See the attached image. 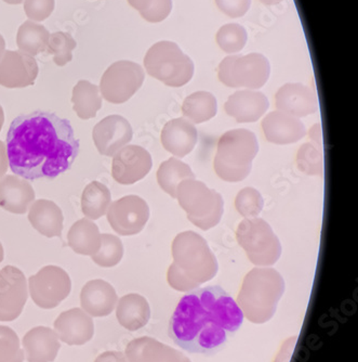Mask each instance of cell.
I'll return each instance as SVG.
<instances>
[{
	"mask_svg": "<svg viewBox=\"0 0 358 362\" xmlns=\"http://www.w3.org/2000/svg\"><path fill=\"white\" fill-rule=\"evenodd\" d=\"M6 52V42L3 36L0 34V59L3 58L4 54Z\"/></svg>",
	"mask_w": 358,
	"mask_h": 362,
	"instance_id": "7dc6e473",
	"label": "cell"
},
{
	"mask_svg": "<svg viewBox=\"0 0 358 362\" xmlns=\"http://www.w3.org/2000/svg\"><path fill=\"white\" fill-rule=\"evenodd\" d=\"M217 8L232 19H237L249 11L251 0H215Z\"/></svg>",
	"mask_w": 358,
	"mask_h": 362,
	"instance_id": "b9f144b4",
	"label": "cell"
},
{
	"mask_svg": "<svg viewBox=\"0 0 358 362\" xmlns=\"http://www.w3.org/2000/svg\"><path fill=\"white\" fill-rule=\"evenodd\" d=\"M236 238L253 265L273 266L282 255L280 239L262 218L244 219L238 226Z\"/></svg>",
	"mask_w": 358,
	"mask_h": 362,
	"instance_id": "ba28073f",
	"label": "cell"
},
{
	"mask_svg": "<svg viewBox=\"0 0 358 362\" xmlns=\"http://www.w3.org/2000/svg\"><path fill=\"white\" fill-rule=\"evenodd\" d=\"M153 168L152 156L139 146H124L113 156L112 176L121 185H133Z\"/></svg>",
	"mask_w": 358,
	"mask_h": 362,
	"instance_id": "5bb4252c",
	"label": "cell"
},
{
	"mask_svg": "<svg viewBox=\"0 0 358 362\" xmlns=\"http://www.w3.org/2000/svg\"><path fill=\"white\" fill-rule=\"evenodd\" d=\"M259 1L264 4V5H278V4L282 3L284 0H259Z\"/></svg>",
	"mask_w": 358,
	"mask_h": 362,
	"instance_id": "c3c4849f",
	"label": "cell"
},
{
	"mask_svg": "<svg viewBox=\"0 0 358 362\" xmlns=\"http://www.w3.org/2000/svg\"><path fill=\"white\" fill-rule=\"evenodd\" d=\"M215 40L225 54H236L241 52L247 44V30L241 24H225L217 30Z\"/></svg>",
	"mask_w": 358,
	"mask_h": 362,
	"instance_id": "836d02e7",
	"label": "cell"
},
{
	"mask_svg": "<svg viewBox=\"0 0 358 362\" xmlns=\"http://www.w3.org/2000/svg\"><path fill=\"white\" fill-rule=\"evenodd\" d=\"M126 357L129 362H192L181 351L148 337L130 341Z\"/></svg>",
	"mask_w": 358,
	"mask_h": 362,
	"instance_id": "7402d4cb",
	"label": "cell"
},
{
	"mask_svg": "<svg viewBox=\"0 0 358 362\" xmlns=\"http://www.w3.org/2000/svg\"><path fill=\"white\" fill-rule=\"evenodd\" d=\"M23 346L28 362H54L61 344L56 331L36 327L23 337Z\"/></svg>",
	"mask_w": 358,
	"mask_h": 362,
	"instance_id": "d4e9b609",
	"label": "cell"
},
{
	"mask_svg": "<svg viewBox=\"0 0 358 362\" xmlns=\"http://www.w3.org/2000/svg\"><path fill=\"white\" fill-rule=\"evenodd\" d=\"M111 202L109 189L99 181H93L81 195V211L87 218L97 221L105 216Z\"/></svg>",
	"mask_w": 358,
	"mask_h": 362,
	"instance_id": "4dcf8cb0",
	"label": "cell"
},
{
	"mask_svg": "<svg viewBox=\"0 0 358 362\" xmlns=\"http://www.w3.org/2000/svg\"><path fill=\"white\" fill-rule=\"evenodd\" d=\"M127 1L132 8L138 10L140 14H143L153 3V0H127Z\"/></svg>",
	"mask_w": 358,
	"mask_h": 362,
	"instance_id": "f6af8a7d",
	"label": "cell"
},
{
	"mask_svg": "<svg viewBox=\"0 0 358 362\" xmlns=\"http://www.w3.org/2000/svg\"><path fill=\"white\" fill-rule=\"evenodd\" d=\"M4 123H5V113H4L3 107L0 105V132H1Z\"/></svg>",
	"mask_w": 358,
	"mask_h": 362,
	"instance_id": "681fc988",
	"label": "cell"
},
{
	"mask_svg": "<svg viewBox=\"0 0 358 362\" xmlns=\"http://www.w3.org/2000/svg\"><path fill=\"white\" fill-rule=\"evenodd\" d=\"M299 170L310 176H321L323 173V146L308 142L301 146L297 154Z\"/></svg>",
	"mask_w": 358,
	"mask_h": 362,
	"instance_id": "d590c367",
	"label": "cell"
},
{
	"mask_svg": "<svg viewBox=\"0 0 358 362\" xmlns=\"http://www.w3.org/2000/svg\"><path fill=\"white\" fill-rule=\"evenodd\" d=\"M28 282L19 268L6 266L0 270V321L19 318L28 300Z\"/></svg>",
	"mask_w": 358,
	"mask_h": 362,
	"instance_id": "4fadbf2b",
	"label": "cell"
},
{
	"mask_svg": "<svg viewBox=\"0 0 358 362\" xmlns=\"http://www.w3.org/2000/svg\"><path fill=\"white\" fill-rule=\"evenodd\" d=\"M9 168L8 160L7 146L3 141H0V178H3Z\"/></svg>",
	"mask_w": 358,
	"mask_h": 362,
	"instance_id": "ee69618b",
	"label": "cell"
},
{
	"mask_svg": "<svg viewBox=\"0 0 358 362\" xmlns=\"http://www.w3.org/2000/svg\"><path fill=\"white\" fill-rule=\"evenodd\" d=\"M67 242L75 253L85 256L95 255L101 247L99 227L90 219H80L71 227Z\"/></svg>",
	"mask_w": 358,
	"mask_h": 362,
	"instance_id": "83f0119b",
	"label": "cell"
},
{
	"mask_svg": "<svg viewBox=\"0 0 358 362\" xmlns=\"http://www.w3.org/2000/svg\"><path fill=\"white\" fill-rule=\"evenodd\" d=\"M144 79L141 65L131 61H117L102 76L100 91L109 103L121 105L141 88Z\"/></svg>",
	"mask_w": 358,
	"mask_h": 362,
	"instance_id": "30bf717a",
	"label": "cell"
},
{
	"mask_svg": "<svg viewBox=\"0 0 358 362\" xmlns=\"http://www.w3.org/2000/svg\"><path fill=\"white\" fill-rule=\"evenodd\" d=\"M285 292L282 274L273 268H254L244 278L237 305L250 322H268L275 315Z\"/></svg>",
	"mask_w": 358,
	"mask_h": 362,
	"instance_id": "277c9868",
	"label": "cell"
},
{
	"mask_svg": "<svg viewBox=\"0 0 358 362\" xmlns=\"http://www.w3.org/2000/svg\"><path fill=\"white\" fill-rule=\"evenodd\" d=\"M49 37L50 33L44 25H40L28 20L24 22L18 30L16 45L19 47L20 52L35 57L46 52Z\"/></svg>",
	"mask_w": 358,
	"mask_h": 362,
	"instance_id": "d6a6232c",
	"label": "cell"
},
{
	"mask_svg": "<svg viewBox=\"0 0 358 362\" xmlns=\"http://www.w3.org/2000/svg\"><path fill=\"white\" fill-rule=\"evenodd\" d=\"M243 322V313L229 293L220 286H206L181 298L169 322V335L189 353L215 355Z\"/></svg>",
	"mask_w": 358,
	"mask_h": 362,
	"instance_id": "7a4b0ae2",
	"label": "cell"
},
{
	"mask_svg": "<svg viewBox=\"0 0 358 362\" xmlns=\"http://www.w3.org/2000/svg\"><path fill=\"white\" fill-rule=\"evenodd\" d=\"M198 140L195 124L185 117L172 119L162 128V144L176 158H184L194 150Z\"/></svg>",
	"mask_w": 358,
	"mask_h": 362,
	"instance_id": "44dd1931",
	"label": "cell"
},
{
	"mask_svg": "<svg viewBox=\"0 0 358 362\" xmlns=\"http://www.w3.org/2000/svg\"><path fill=\"white\" fill-rule=\"evenodd\" d=\"M54 329L59 339L72 346L86 344L95 334L93 319L80 308L62 313L54 321Z\"/></svg>",
	"mask_w": 358,
	"mask_h": 362,
	"instance_id": "ac0fdd59",
	"label": "cell"
},
{
	"mask_svg": "<svg viewBox=\"0 0 358 362\" xmlns=\"http://www.w3.org/2000/svg\"><path fill=\"white\" fill-rule=\"evenodd\" d=\"M174 262L169 267V286L180 292H191L217 276L219 264L206 240L194 231H185L172 242Z\"/></svg>",
	"mask_w": 358,
	"mask_h": 362,
	"instance_id": "3957f363",
	"label": "cell"
},
{
	"mask_svg": "<svg viewBox=\"0 0 358 362\" xmlns=\"http://www.w3.org/2000/svg\"><path fill=\"white\" fill-rule=\"evenodd\" d=\"M131 125L121 115H109L93 128V138L97 151L105 156H114L131 141Z\"/></svg>",
	"mask_w": 358,
	"mask_h": 362,
	"instance_id": "2e32d148",
	"label": "cell"
},
{
	"mask_svg": "<svg viewBox=\"0 0 358 362\" xmlns=\"http://www.w3.org/2000/svg\"><path fill=\"white\" fill-rule=\"evenodd\" d=\"M217 111V99L208 91H196L185 99L182 105V113L185 119L193 124H201L210 121Z\"/></svg>",
	"mask_w": 358,
	"mask_h": 362,
	"instance_id": "f546056e",
	"label": "cell"
},
{
	"mask_svg": "<svg viewBox=\"0 0 358 362\" xmlns=\"http://www.w3.org/2000/svg\"><path fill=\"white\" fill-rule=\"evenodd\" d=\"M310 137L313 140V142L318 144V146H323V138H321V124H316L313 126L310 130Z\"/></svg>",
	"mask_w": 358,
	"mask_h": 362,
	"instance_id": "bcb514c9",
	"label": "cell"
},
{
	"mask_svg": "<svg viewBox=\"0 0 358 362\" xmlns=\"http://www.w3.org/2000/svg\"><path fill=\"white\" fill-rule=\"evenodd\" d=\"M172 10V0H153L152 5L141 16L150 23H160L170 16Z\"/></svg>",
	"mask_w": 358,
	"mask_h": 362,
	"instance_id": "60d3db41",
	"label": "cell"
},
{
	"mask_svg": "<svg viewBox=\"0 0 358 362\" xmlns=\"http://www.w3.org/2000/svg\"><path fill=\"white\" fill-rule=\"evenodd\" d=\"M176 199L187 214L189 221L199 229H211L222 218L225 209L222 197L213 189H209L203 181L196 179L182 181L177 189Z\"/></svg>",
	"mask_w": 358,
	"mask_h": 362,
	"instance_id": "52a82bcc",
	"label": "cell"
},
{
	"mask_svg": "<svg viewBox=\"0 0 358 362\" xmlns=\"http://www.w3.org/2000/svg\"><path fill=\"white\" fill-rule=\"evenodd\" d=\"M263 197L257 189L247 187L236 195V209L245 218H253L258 216L263 209Z\"/></svg>",
	"mask_w": 358,
	"mask_h": 362,
	"instance_id": "74e56055",
	"label": "cell"
},
{
	"mask_svg": "<svg viewBox=\"0 0 358 362\" xmlns=\"http://www.w3.org/2000/svg\"><path fill=\"white\" fill-rule=\"evenodd\" d=\"M144 68L148 75L166 86H184L194 76L195 65L190 57L183 54L174 42L162 40L153 45L144 58Z\"/></svg>",
	"mask_w": 358,
	"mask_h": 362,
	"instance_id": "8992f818",
	"label": "cell"
},
{
	"mask_svg": "<svg viewBox=\"0 0 358 362\" xmlns=\"http://www.w3.org/2000/svg\"><path fill=\"white\" fill-rule=\"evenodd\" d=\"M40 69L34 57L7 50L0 59V85L6 88H25L37 78Z\"/></svg>",
	"mask_w": 358,
	"mask_h": 362,
	"instance_id": "9a60e30c",
	"label": "cell"
},
{
	"mask_svg": "<svg viewBox=\"0 0 358 362\" xmlns=\"http://www.w3.org/2000/svg\"><path fill=\"white\" fill-rule=\"evenodd\" d=\"M124 256L123 242L116 235L103 233L101 235V247L91 256L93 262L100 267L111 268L118 265Z\"/></svg>",
	"mask_w": 358,
	"mask_h": 362,
	"instance_id": "e575fe53",
	"label": "cell"
},
{
	"mask_svg": "<svg viewBox=\"0 0 358 362\" xmlns=\"http://www.w3.org/2000/svg\"><path fill=\"white\" fill-rule=\"evenodd\" d=\"M275 103L278 111L298 119L312 115L318 109L314 91L300 83H289L280 87L276 93Z\"/></svg>",
	"mask_w": 358,
	"mask_h": 362,
	"instance_id": "e0dca14e",
	"label": "cell"
},
{
	"mask_svg": "<svg viewBox=\"0 0 358 362\" xmlns=\"http://www.w3.org/2000/svg\"><path fill=\"white\" fill-rule=\"evenodd\" d=\"M262 129L266 140L275 144H294L306 135L304 124L300 119L278 110L264 117Z\"/></svg>",
	"mask_w": 358,
	"mask_h": 362,
	"instance_id": "ffe728a7",
	"label": "cell"
},
{
	"mask_svg": "<svg viewBox=\"0 0 358 362\" xmlns=\"http://www.w3.org/2000/svg\"><path fill=\"white\" fill-rule=\"evenodd\" d=\"M35 201L32 185L18 176L0 178V207L12 214H25Z\"/></svg>",
	"mask_w": 358,
	"mask_h": 362,
	"instance_id": "cb8c5ba5",
	"label": "cell"
},
{
	"mask_svg": "<svg viewBox=\"0 0 358 362\" xmlns=\"http://www.w3.org/2000/svg\"><path fill=\"white\" fill-rule=\"evenodd\" d=\"M4 256H5V252H4L3 245L0 243V262H3Z\"/></svg>",
	"mask_w": 358,
	"mask_h": 362,
	"instance_id": "816d5d0a",
	"label": "cell"
},
{
	"mask_svg": "<svg viewBox=\"0 0 358 362\" xmlns=\"http://www.w3.org/2000/svg\"><path fill=\"white\" fill-rule=\"evenodd\" d=\"M118 296L115 288L105 280H91L80 293L81 308L91 317H107L113 313Z\"/></svg>",
	"mask_w": 358,
	"mask_h": 362,
	"instance_id": "603a6c76",
	"label": "cell"
},
{
	"mask_svg": "<svg viewBox=\"0 0 358 362\" xmlns=\"http://www.w3.org/2000/svg\"><path fill=\"white\" fill-rule=\"evenodd\" d=\"M116 317L121 327L127 330L138 331L148 325L150 308L148 300L139 294H127L118 300Z\"/></svg>",
	"mask_w": 358,
	"mask_h": 362,
	"instance_id": "4316f807",
	"label": "cell"
},
{
	"mask_svg": "<svg viewBox=\"0 0 358 362\" xmlns=\"http://www.w3.org/2000/svg\"><path fill=\"white\" fill-rule=\"evenodd\" d=\"M6 146L12 173L36 180L54 179L71 170L80 144L68 119L36 111L12 121Z\"/></svg>",
	"mask_w": 358,
	"mask_h": 362,
	"instance_id": "6da1fadb",
	"label": "cell"
},
{
	"mask_svg": "<svg viewBox=\"0 0 358 362\" xmlns=\"http://www.w3.org/2000/svg\"><path fill=\"white\" fill-rule=\"evenodd\" d=\"M95 362H129L126 355L121 351H105L97 356Z\"/></svg>",
	"mask_w": 358,
	"mask_h": 362,
	"instance_id": "7bdbcfd3",
	"label": "cell"
},
{
	"mask_svg": "<svg viewBox=\"0 0 358 362\" xmlns=\"http://www.w3.org/2000/svg\"><path fill=\"white\" fill-rule=\"evenodd\" d=\"M28 221L44 237L61 238L62 235L64 216L60 207L52 201H36L30 206Z\"/></svg>",
	"mask_w": 358,
	"mask_h": 362,
	"instance_id": "484cf974",
	"label": "cell"
},
{
	"mask_svg": "<svg viewBox=\"0 0 358 362\" xmlns=\"http://www.w3.org/2000/svg\"><path fill=\"white\" fill-rule=\"evenodd\" d=\"M150 218L148 203L138 195H127L115 201L107 209V221L119 235H138Z\"/></svg>",
	"mask_w": 358,
	"mask_h": 362,
	"instance_id": "7c38bea8",
	"label": "cell"
},
{
	"mask_svg": "<svg viewBox=\"0 0 358 362\" xmlns=\"http://www.w3.org/2000/svg\"><path fill=\"white\" fill-rule=\"evenodd\" d=\"M54 7V0H24V11L32 21L42 22L48 19Z\"/></svg>",
	"mask_w": 358,
	"mask_h": 362,
	"instance_id": "ab89813d",
	"label": "cell"
},
{
	"mask_svg": "<svg viewBox=\"0 0 358 362\" xmlns=\"http://www.w3.org/2000/svg\"><path fill=\"white\" fill-rule=\"evenodd\" d=\"M270 75V61L261 54H231L223 59L217 69L220 81L231 88H262Z\"/></svg>",
	"mask_w": 358,
	"mask_h": 362,
	"instance_id": "9c48e42d",
	"label": "cell"
},
{
	"mask_svg": "<svg viewBox=\"0 0 358 362\" xmlns=\"http://www.w3.org/2000/svg\"><path fill=\"white\" fill-rule=\"evenodd\" d=\"M32 300L40 308L58 307L70 295L72 281L67 272L58 266H46L28 280Z\"/></svg>",
	"mask_w": 358,
	"mask_h": 362,
	"instance_id": "8fae6325",
	"label": "cell"
},
{
	"mask_svg": "<svg viewBox=\"0 0 358 362\" xmlns=\"http://www.w3.org/2000/svg\"><path fill=\"white\" fill-rule=\"evenodd\" d=\"M189 179H195L192 168L177 158L165 160L157 170L158 185L174 199H176L179 185Z\"/></svg>",
	"mask_w": 358,
	"mask_h": 362,
	"instance_id": "1f68e13d",
	"label": "cell"
},
{
	"mask_svg": "<svg viewBox=\"0 0 358 362\" xmlns=\"http://www.w3.org/2000/svg\"><path fill=\"white\" fill-rule=\"evenodd\" d=\"M268 99L260 91L238 90L227 99L225 109L227 115L238 123H254L259 121L268 111Z\"/></svg>",
	"mask_w": 358,
	"mask_h": 362,
	"instance_id": "d6986e66",
	"label": "cell"
},
{
	"mask_svg": "<svg viewBox=\"0 0 358 362\" xmlns=\"http://www.w3.org/2000/svg\"><path fill=\"white\" fill-rule=\"evenodd\" d=\"M24 351L11 327L0 325V362H23Z\"/></svg>",
	"mask_w": 358,
	"mask_h": 362,
	"instance_id": "f35d334b",
	"label": "cell"
},
{
	"mask_svg": "<svg viewBox=\"0 0 358 362\" xmlns=\"http://www.w3.org/2000/svg\"><path fill=\"white\" fill-rule=\"evenodd\" d=\"M72 103L79 119H93L102 107L99 87L88 81H78L73 89Z\"/></svg>",
	"mask_w": 358,
	"mask_h": 362,
	"instance_id": "f1b7e54d",
	"label": "cell"
},
{
	"mask_svg": "<svg viewBox=\"0 0 358 362\" xmlns=\"http://www.w3.org/2000/svg\"><path fill=\"white\" fill-rule=\"evenodd\" d=\"M259 151L257 137L248 129L227 132L217 142L215 170L227 182H239L249 176L252 160Z\"/></svg>",
	"mask_w": 358,
	"mask_h": 362,
	"instance_id": "5b68a950",
	"label": "cell"
},
{
	"mask_svg": "<svg viewBox=\"0 0 358 362\" xmlns=\"http://www.w3.org/2000/svg\"><path fill=\"white\" fill-rule=\"evenodd\" d=\"M5 3L9 4V5H20L23 0H4Z\"/></svg>",
	"mask_w": 358,
	"mask_h": 362,
	"instance_id": "f907efd6",
	"label": "cell"
},
{
	"mask_svg": "<svg viewBox=\"0 0 358 362\" xmlns=\"http://www.w3.org/2000/svg\"><path fill=\"white\" fill-rule=\"evenodd\" d=\"M76 45V40L68 33L56 32L49 37L47 52L54 56V62L58 66H64L72 61Z\"/></svg>",
	"mask_w": 358,
	"mask_h": 362,
	"instance_id": "8d00e7d4",
	"label": "cell"
}]
</instances>
